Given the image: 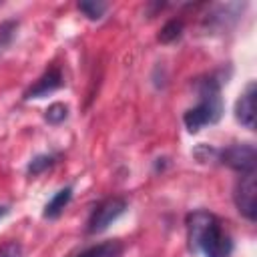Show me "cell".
Wrapping results in <instances>:
<instances>
[{
	"instance_id": "obj_1",
	"label": "cell",
	"mask_w": 257,
	"mask_h": 257,
	"mask_svg": "<svg viewBox=\"0 0 257 257\" xmlns=\"http://www.w3.org/2000/svg\"><path fill=\"white\" fill-rule=\"evenodd\" d=\"M187 241L193 253H203L205 257H231L233 237L225 223L207 209H195L185 219Z\"/></svg>"
},
{
	"instance_id": "obj_2",
	"label": "cell",
	"mask_w": 257,
	"mask_h": 257,
	"mask_svg": "<svg viewBox=\"0 0 257 257\" xmlns=\"http://www.w3.org/2000/svg\"><path fill=\"white\" fill-rule=\"evenodd\" d=\"M195 92L199 102L185 110L183 124L185 128L195 135L207 124H215L223 116V96H221V82L215 76H201L195 80Z\"/></svg>"
},
{
	"instance_id": "obj_3",
	"label": "cell",
	"mask_w": 257,
	"mask_h": 257,
	"mask_svg": "<svg viewBox=\"0 0 257 257\" xmlns=\"http://www.w3.org/2000/svg\"><path fill=\"white\" fill-rule=\"evenodd\" d=\"M128 211V201L124 197H106L100 203L94 205V209L90 211L88 219H86V235H100L104 233L114 221H118L124 213Z\"/></svg>"
},
{
	"instance_id": "obj_4",
	"label": "cell",
	"mask_w": 257,
	"mask_h": 257,
	"mask_svg": "<svg viewBox=\"0 0 257 257\" xmlns=\"http://www.w3.org/2000/svg\"><path fill=\"white\" fill-rule=\"evenodd\" d=\"M217 161L233 171H237L239 175L243 173H255L257 167V151L251 143H237V145H229L225 149H219V157Z\"/></svg>"
},
{
	"instance_id": "obj_5",
	"label": "cell",
	"mask_w": 257,
	"mask_h": 257,
	"mask_svg": "<svg viewBox=\"0 0 257 257\" xmlns=\"http://www.w3.org/2000/svg\"><path fill=\"white\" fill-rule=\"evenodd\" d=\"M233 203L237 207V211L247 219V221H255L257 217V179L255 173H243L239 175V179L235 181L233 187Z\"/></svg>"
},
{
	"instance_id": "obj_6",
	"label": "cell",
	"mask_w": 257,
	"mask_h": 257,
	"mask_svg": "<svg viewBox=\"0 0 257 257\" xmlns=\"http://www.w3.org/2000/svg\"><path fill=\"white\" fill-rule=\"evenodd\" d=\"M64 86V76H62V70L58 66H48L36 80L34 84H30L22 98L24 100H32V98H42V96H48L52 92H56L58 88Z\"/></svg>"
},
{
	"instance_id": "obj_7",
	"label": "cell",
	"mask_w": 257,
	"mask_h": 257,
	"mask_svg": "<svg viewBox=\"0 0 257 257\" xmlns=\"http://www.w3.org/2000/svg\"><path fill=\"white\" fill-rule=\"evenodd\" d=\"M255 94H257L255 82L249 80L245 90L239 94V98L235 102V118L241 126H245L249 131H255Z\"/></svg>"
},
{
	"instance_id": "obj_8",
	"label": "cell",
	"mask_w": 257,
	"mask_h": 257,
	"mask_svg": "<svg viewBox=\"0 0 257 257\" xmlns=\"http://www.w3.org/2000/svg\"><path fill=\"white\" fill-rule=\"evenodd\" d=\"M72 193H74L72 185H64V187H60V189L48 199V203L44 205V209H42V217L48 219V221L58 219V217L64 213V209L70 205V201H72Z\"/></svg>"
},
{
	"instance_id": "obj_9",
	"label": "cell",
	"mask_w": 257,
	"mask_h": 257,
	"mask_svg": "<svg viewBox=\"0 0 257 257\" xmlns=\"http://www.w3.org/2000/svg\"><path fill=\"white\" fill-rule=\"evenodd\" d=\"M122 251H124V247L118 239H108V241L90 245L72 257H122Z\"/></svg>"
},
{
	"instance_id": "obj_10",
	"label": "cell",
	"mask_w": 257,
	"mask_h": 257,
	"mask_svg": "<svg viewBox=\"0 0 257 257\" xmlns=\"http://www.w3.org/2000/svg\"><path fill=\"white\" fill-rule=\"evenodd\" d=\"M58 159H60V153H38V155H34V157L28 161V165H26V175H28V177H38V175L50 171V169L58 163Z\"/></svg>"
},
{
	"instance_id": "obj_11",
	"label": "cell",
	"mask_w": 257,
	"mask_h": 257,
	"mask_svg": "<svg viewBox=\"0 0 257 257\" xmlns=\"http://www.w3.org/2000/svg\"><path fill=\"white\" fill-rule=\"evenodd\" d=\"M183 30H185V22L181 18H171L163 24V28L159 30L157 34V40L161 44H173L177 42L181 36H183Z\"/></svg>"
},
{
	"instance_id": "obj_12",
	"label": "cell",
	"mask_w": 257,
	"mask_h": 257,
	"mask_svg": "<svg viewBox=\"0 0 257 257\" xmlns=\"http://www.w3.org/2000/svg\"><path fill=\"white\" fill-rule=\"evenodd\" d=\"M76 8H78V12L84 16V18H88V20H100L104 14H106V10H108V2H100V0H82V2H78L76 4Z\"/></svg>"
},
{
	"instance_id": "obj_13",
	"label": "cell",
	"mask_w": 257,
	"mask_h": 257,
	"mask_svg": "<svg viewBox=\"0 0 257 257\" xmlns=\"http://www.w3.org/2000/svg\"><path fill=\"white\" fill-rule=\"evenodd\" d=\"M18 20L14 18H8V20H2L0 22V56L10 48V44L14 42L16 38V32H18Z\"/></svg>"
},
{
	"instance_id": "obj_14",
	"label": "cell",
	"mask_w": 257,
	"mask_h": 257,
	"mask_svg": "<svg viewBox=\"0 0 257 257\" xmlns=\"http://www.w3.org/2000/svg\"><path fill=\"white\" fill-rule=\"evenodd\" d=\"M68 118V106L64 102H52L46 110H44V120L52 126H58L62 124L64 120Z\"/></svg>"
},
{
	"instance_id": "obj_15",
	"label": "cell",
	"mask_w": 257,
	"mask_h": 257,
	"mask_svg": "<svg viewBox=\"0 0 257 257\" xmlns=\"http://www.w3.org/2000/svg\"><path fill=\"white\" fill-rule=\"evenodd\" d=\"M193 157H195L199 163H211V161H217L219 149H213V147L201 143V145H197V147L193 149Z\"/></svg>"
},
{
	"instance_id": "obj_16",
	"label": "cell",
	"mask_w": 257,
	"mask_h": 257,
	"mask_svg": "<svg viewBox=\"0 0 257 257\" xmlns=\"http://www.w3.org/2000/svg\"><path fill=\"white\" fill-rule=\"evenodd\" d=\"M22 255H24V247L16 239L0 245V257H22Z\"/></svg>"
},
{
	"instance_id": "obj_17",
	"label": "cell",
	"mask_w": 257,
	"mask_h": 257,
	"mask_svg": "<svg viewBox=\"0 0 257 257\" xmlns=\"http://www.w3.org/2000/svg\"><path fill=\"white\" fill-rule=\"evenodd\" d=\"M167 167H169V159L167 157H159L155 161V173H163Z\"/></svg>"
},
{
	"instance_id": "obj_18",
	"label": "cell",
	"mask_w": 257,
	"mask_h": 257,
	"mask_svg": "<svg viewBox=\"0 0 257 257\" xmlns=\"http://www.w3.org/2000/svg\"><path fill=\"white\" fill-rule=\"evenodd\" d=\"M8 213H10V207H8V205H0V219L6 217Z\"/></svg>"
}]
</instances>
